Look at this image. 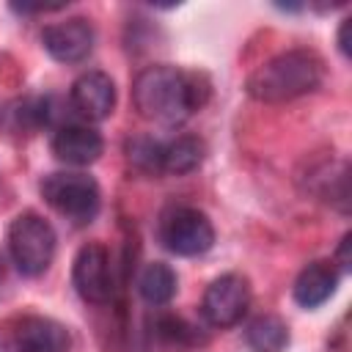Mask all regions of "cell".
I'll list each match as a JSON object with an SVG mask.
<instances>
[{
    "instance_id": "13",
    "label": "cell",
    "mask_w": 352,
    "mask_h": 352,
    "mask_svg": "<svg viewBox=\"0 0 352 352\" xmlns=\"http://www.w3.org/2000/svg\"><path fill=\"white\" fill-rule=\"evenodd\" d=\"M204 160V143L192 135H182L176 140H170L168 146H162V173H190L201 165Z\"/></svg>"
},
{
    "instance_id": "2",
    "label": "cell",
    "mask_w": 352,
    "mask_h": 352,
    "mask_svg": "<svg viewBox=\"0 0 352 352\" xmlns=\"http://www.w3.org/2000/svg\"><path fill=\"white\" fill-rule=\"evenodd\" d=\"M324 63L314 50H289L270 58L248 77V94L258 102L278 104L319 88Z\"/></svg>"
},
{
    "instance_id": "11",
    "label": "cell",
    "mask_w": 352,
    "mask_h": 352,
    "mask_svg": "<svg viewBox=\"0 0 352 352\" xmlns=\"http://www.w3.org/2000/svg\"><path fill=\"white\" fill-rule=\"evenodd\" d=\"M102 148H104L102 135L85 124H69V126L58 129V135L52 138L55 157L69 165H91L99 160Z\"/></svg>"
},
{
    "instance_id": "7",
    "label": "cell",
    "mask_w": 352,
    "mask_h": 352,
    "mask_svg": "<svg viewBox=\"0 0 352 352\" xmlns=\"http://www.w3.org/2000/svg\"><path fill=\"white\" fill-rule=\"evenodd\" d=\"M250 305L248 280L239 275H220L212 280L201 300V314L212 327H231L236 324Z\"/></svg>"
},
{
    "instance_id": "5",
    "label": "cell",
    "mask_w": 352,
    "mask_h": 352,
    "mask_svg": "<svg viewBox=\"0 0 352 352\" xmlns=\"http://www.w3.org/2000/svg\"><path fill=\"white\" fill-rule=\"evenodd\" d=\"M160 239L176 256H201L214 245V228L204 212L192 206H179L162 217Z\"/></svg>"
},
{
    "instance_id": "16",
    "label": "cell",
    "mask_w": 352,
    "mask_h": 352,
    "mask_svg": "<svg viewBox=\"0 0 352 352\" xmlns=\"http://www.w3.org/2000/svg\"><path fill=\"white\" fill-rule=\"evenodd\" d=\"M129 160L146 173H160L162 170V143H157L151 138H138L129 143Z\"/></svg>"
},
{
    "instance_id": "12",
    "label": "cell",
    "mask_w": 352,
    "mask_h": 352,
    "mask_svg": "<svg viewBox=\"0 0 352 352\" xmlns=\"http://www.w3.org/2000/svg\"><path fill=\"white\" fill-rule=\"evenodd\" d=\"M338 286V272L330 261H314L308 264L297 280H294V300L302 305V308H316L322 305L324 300L333 297Z\"/></svg>"
},
{
    "instance_id": "9",
    "label": "cell",
    "mask_w": 352,
    "mask_h": 352,
    "mask_svg": "<svg viewBox=\"0 0 352 352\" xmlns=\"http://www.w3.org/2000/svg\"><path fill=\"white\" fill-rule=\"evenodd\" d=\"M72 107L85 121H104L116 107V85L104 72H85L72 85Z\"/></svg>"
},
{
    "instance_id": "15",
    "label": "cell",
    "mask_w": 352,
    "mask_h": 352,
    "mask_svg": "<svg viewBox=\"0 0 352 352\" xmlns=\"http://www.w3.org/2000/svg\"><path fill=\"white\" fill-rule=\"evenodd\" d=\"M245 341L253 352H283L289 344V330L278 316H258L248 324Z\"/></svg>"
},
{
    "instance_id": "17",
    "label": "cell",
    "mask_w": 352,
    "mask_h": 352,
    "mask_svg": "<svg viewBox=\"0 0 352 352\" xmlns=\"http://www.w3.org/2000/svg\"><path fill=\"white\" fill-rule=\"evenodd\" d=\"M160 336L165 338V341H173V344H184V341H195V333H192V327L190 324H184L182 319H176V316H165V319H160Z\"/></svg>"
},
{
    "instance_id": "14",
    "label": "cell",
    "mask_w": 352,
    "mask_h": 352,
    "mask_svg": "<svg viewBox=\"0 0 352 352\" xmlns=\"http://www.w3.org/2000/svg\"><path fill=\"white\" fill-rule=\"evenodd\" d=\"M138 292H140V297H143L148 305H165V302H170L173 294H176V272H173L168 264L154 261V264H148V267L140 272V278H138Z\"/></svg>"
},
{
    "instance_id": "4",
    "label": "cell",
    "mask_w": 352,
    "mask_h": 352,
    "mask_svg": "<svg viewBox=\"0 0 352 352\" xmlns=\"http://www.w3.org/2000/svg\"><path fill=\"white\" fill-rule=\"evenodd\" d=\"M41 195L58 214L74 223H91L102 204L99 184L88 173H69V170L44 176Z\"/></svg>"
},
{
    "instance_id": "18",
    "label": "cell",
    "mask_w": 352,
    "mask_h": 352,
    "mask_svg": "<svg viewBox=\"0 0 352 352\" xmlns=\"http://www.w3.org/2000/svg\"><path fill=\"white\" fill-rule=\"evenodd\" d=\"M349 22L352 19H344L341 22V30H338V47H341L344 55H349Z\"/></svg>"
},
{
    "instance_id": "6",
    "label": "cell",
    "mask_w": 352,
    "mask_h": 352,
    "mask_svg": "<svg viewBox=\"0 0 352 352\" xmlns=\"http://www.w3.org/2000/svg\"><path fill=\"white\" fill-rule=\"evenodd\" d=\"M74 289L85 302L104 305L113 297V272H110V253L99 242H88L74 256Z\"/></svg>"
},
{
    "instance_id": "8",
    "label": "cell",
    "mask_w": 352,
    "mask_h": 352,
    "mask_svg": "<svg viewBox=\"0 0 352 352\" xmlns=\"http://www.w3.org/2000/svg\"><path fill=\"white\" fill-rule=\"evenodd\" d=\"M44 50L60 63H80L94 50V28L82 16H72L55 25H47L41 33Z\"/></svg>"
},
{
    "instance_id": "19",
    "label": "cell",
    "mask_w": 352,
    "mask_h": 352,
    "mask_svg": "<svg viewBox=\"0 0 352 352\" xmlns=\"http://www.w3.org/2000/svg\"><path fill=\"white\" fill-rule=\"evenodd\" d=\"M349 239H352V236L346 234V236L341 239V248H338V264H341L344 270H349Z\"/></svg>"
},
{
    "instance_id": "1",
    "label": "cell",
    "mask_w": 352,
    "mask_h": 352,
    "mask_svg": "<svg viewBox=\"0 0 352 352\" xmlns=\"http://www.w3.org/2000/svg\"><path fill=\"white\" fill-rule=\"evenodd\" d=\"M132 99L146 121L162 126L184 124L192 116V110L201 104L195 80L179 72L176 66H165V63L148 66L138 74L132 85Z\"/></svg>"
},
{
    "instance_id": "10",
    "label": "cell",
    "mask_w": 352,
    "mask_h": 352,
    "mask_svg": "<svg viewBox=\"0 0 352 352\" xmlns=\"http://www.w3.org/2000/svg\"><path fill=\"white\" fill-rule=\"evenodd\" d=\"M16 352H69V333L47 316H22L14 327Z\"/></svg>"
},
{
    "instance_id": "3",
    "label": "cell",
    "mask_w": 352,
    "mask_h": 352,
    "mask_svg": "<svg viewBox=\"0 0 352 352\" xmlns=\"http://www.w3.org/2000/svg\"><path fill=\"white\" fill-rule=\"evenodd\" d=\"M8 253L16 264V270L22 275H41L55 256V231L52 226L36 214V212H25L19 214L11 226H8Z\"/></svg>"
}]
</instances>
